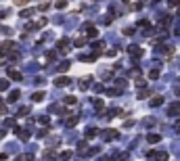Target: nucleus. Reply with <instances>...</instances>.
<instances>
[{"label": "nucleus", "mask_w": 180, "mask_h": 161, "mask_svg": "<svg viewBox=\"0 0 180 161\" xmlns=\"http://www.w3.org/2000/svg\"><path fill=\"white\" fill-rule=\"evenodd\" d=\"M128 52H130V54H132L134 59H140V57L144 54V50H142L140 46H130V48H128Z\"/></svg>", "instance_id": "nucleus-1"}, {"label": "nucleus", "mask_w": 180, "mask_h": 161, "mask_svg": "<svg viewBox=\"0 0 180 161\" xmlns=\"http://www.w3.org/2000/svg\"><path fill=\"white\" fill-rule=\"evenodd\" d=\"M170 115H180V103H174L170 107Z\"/></svg>", "instance_id": "nucleus-2"}, {"label": "nucleus", "mask_w": 180, "mask_h": 161, "mask_svg": "<svg viewBox=\"0 0 180 161\" xmlns=\"http://www.w3.org/2000/svg\"><path fill=\"white\" fill-rule=\"evenodd\" d=\"M147 140H149L151 144H155V142H159V140H161V136H159V134H149V136H147Z\"/></svg>", "instance_id": "nucleus-3"}, {"label": "nucleus", "mask_w": 180, "mask_h": 161, "mask_svg": "<svg viewBox=\"0 0 180 161\" xmlns=\"http://www.w3.org/2000/svg\"><path fill=\"white\" fill-rule=\"evenodd\" d=\"M67 46H69V42H67V40H59V50H61V52H67V50H69Z\"/></svg>", "instance_id": "nucleus-4"}, {"label": "nucleus", "mask_w": 180, "mask_h": 161, "mask_svg": "<svg viewBox=\"0 0 180 161\" xmlns=\"http://www.w3.org/2000/svg\"><path fill=\"white\" fill-rule=\"evenodd\" d=\"M161 103H163V98H161V96H153V101H151V107H159Z\"/></svg>", "instance_id": "nucleus-5"}, {"label": "nucleus", "mask_w": 180, "mask_h": 161, "mask_svg": "<svg viewBox=\"0 0 180 161\" xmlns=\"http://www.w3.org/2000/svg\"><path fill=\"white\" fill-rule=\"evenodd\" d=\"M54 84H57V86H67V84H69V78H57Z\"/></svg>", "instance_id": "nucleus-6"}, {"label": "nucleus", "mask_w": 180, "mask_h": 161, "mask_svg": "<svg viewBox=\"0 0 180 161\" xmlns=\"http://www.w3.org/2000/svg\"><path fill=\"white\" fill-rule=\"evenodd\" d=\"M105 132H107V134H105V138H107V140H111V138H115V136H117V132H115V130H105Z\"/></svg>", "instance_id": "nucleus-7"}, {"label": "nucleus", "mask_w": 180, "mask_h": 161, "mask_svg": "<svg viewBox=\"0 0 180 161\" xmlns=\"http://www.w3.org/2000/svg\"><path fill=\"white\" fill-rule=\"evenodd\" d=\"M8 76H11L13 80H21V73H19V71H15V69H11V71H8Z\"/></svg>", "instance_id": "nucleus-8"}, {"label": "nucleus", "mask_w": 180, "mask_h": 161, "mask_svg": "<svg viewBox=\"0 0 180 161\" xmlns=\"http://www.w3.org/2000/svg\"><path fill=\"white\" fill-rule=\"evenodd\" d=\"M17 98H19V90H13V92H11V96H8V101L13 103V101H17Z\"/></svg>", "instance_id": "nucleus-9"}, {"label": "nucleus", "mask_w": 180, "mask_h": 161, "mask_svg": "<svg viewBox=\"0 0 180 161\" xmlns=\"http://www.w3.org/2000/svg\"><path fill=\"white\" fill-rule=\"evenodd\" d=\"M32 98H34V101H36V103H40V101H42V98H44V92H36V94H34V96H32Z\"/></svg>", "instance_id": "nucleus-10"}, {"label": "nucleus", "mask_w": 180, "mask_h": 161, "mask_svg": "<svg viewBox=\"0 0 180 161\" xmlns=\"http://www.w3.org/2000/svg\"><path fill=\"white\" fill-rule=\"evenodd\" d=\"M78 119H80L78 115H73V117H69V119H67V125H76V123H78Z\"/></svg>", "instance_id": "nucleus-11"}, {"label": "nucleus", "mask_w": 180, "mask_h": 161, "mask_svg": "<svg viewBox=\"0 0 180 161\" xmlns=\"http://www.w3.org/2000/svg\"><path fill=\"white\" fill-rule=\"evenodd\" d=\"M149 78H151V80H157V78H159V69H153V71L149 73Z\"/></svg>", "instance_id": "nucleus-12"}, {"label": "nucleus", "mask_w": 180, "mask_h": 161, "mask_svg": "<svg viewBox=\"0 0 180 161\" xmlns=\"http://www.w3.org/2000/svg\"><path fill=\"white\" fill-rule=\"evenodd\" d=\"M17 132H19V138H21V140H27V138H29V136L25 134V130H17Z\"/></svg>", "instance_id": "nucleus-13"}, {"label": "nucleus", "mask_w": 180, "mask_h": 161, "mask_svg": "<svg viewBox=\"0 0 180 161\" xmlns=\"http://www.w3.org/2000/svg\"><path fill=\"white\" fill-rule=\"evenodd\" d=\"M13 2H15V6H25L29 0H13Z\"/></svg>", "instance_id": "nucleus-14"}, {"label": "nucleus", "mask_w": 180, "mask_h": 161, "mask_svg": "<svg viewBox=\"0 0 180 161\" xmlns=\"http://www.w3.org/2000/svg\"><path fill=\"white\" fill-rule=\"evenodd\" d=\"M13 46H15V42H4V44H2L4 50H8V48H13Z\"/></svg>", "instance_id": "nucleus-15"}, {"label": "nucleus", "mask_w": 180, "mask_h": 161, "mask_svg": "<svg viewBox=\"0 0 180 161\" xmlns=\"http://www.w3.org/2000/svg\"><path fill=\"white\" fill-rule=\"evenodd\" d=\"M65 103H67V105H76V96H67Z\"/></svg>", "instance_id": "nucleus-16"}, {"label": "nucleus", "mask_w": 180, "mask_h": 161, "mask_svg": "<svg viewBox=\"0 0 180 161\" xmlns=\"http://www.w3.org/2000/svg\"><path fill=\"white\" fill-rule=\"evenodd\" d=\"M94 107H96V109H103V107H105V103L98 98V101H94Z\"/></svg>", "instance_id": "nucleus-17"}, {"label": "nucleus", "mask_w": 180, "mask_h": 161, "mask_svg": "<svg viewBox=\"0 0 180 161\" xmlns=\"http://www.w3.org/2000/svg\"><path fill=\"white\" fill-rule=\"evenodd\" d=\"M61 159H71V153H69V151H63V153H61Z\"/></svg>", "instance_id": "nucleus-18"}, {"label": "nucleus", "mask_w": 180, "mask_h": 161, "mask_svg": "<svg viewBox=\"0 0 180 161\" xmlns=\"http://www.w3.org/2000/svg\"><path fill=\"white\" fill-rule=\"evenodd\" d=\"M84 44H86V38H78L76 40V46H84Z\"/></svg>", "instance_id": "nucleus-19"}, {"label": "nucleus", "mask_w": 180, "mask_h": 161, "mask_svg": "<svg viewBox=\"0 0 180 161\" xmlns=\"http://www.w3.org/2000/svg\"><path fill=\"white\" fill-rule=\"evenodd\" d=\"M69 69V63H63V65H59V71H67Z\"/></svg>", "instance_id": "nucleus-20"}, {"label": "nucleus", "mask_w": 180, "mask_h": 161, "mask_svg": "<svg viewBox=\"0 0 180 161\" xmlns=\"http://www.w3.org/2000/svg\"><path fill=\"white\" fill-rule=\"evenodd\" d=\"M157 157H159V161H168V153H159Z\"/></svg>", "instance_id": "nucleus-21"}, {"label": "nucleus", "mask_w": 180, "mask_h": 161, "mask_svg": "<svg viewBox=\"0 0 180 161\" xmlns=\"http://www.w3.org/2000/svg\"><path fill=\"white\" fill-rule=\"evenodd\" d=\"M6 88H8V82L2 80V82H0V90H6Z\"/></svg>", "instance_id": "nucleus-22"}, {"label": "nucleus", "mask_w": 180, "mask_h": 161, "mask_svg": "<svg viewBox=\"0 0 180 161\" xmlns=\"http://www.w3.org/2000/svg\"><path fill=\"white\" fill-rule=\"evenodd\" d=\"M88 36H90V38H96V29H94V27H90V32H88Z\"/></svg>", "instance_id": "nucleus-23"}, {"label": "nucleus", "mask_w": 180, "mask_h": 161, "mask_svg": "<svg viewBox=\"0 0 180 161\" xmlns=\"http://www.w3.org/2000/svg\"><path fill=\"white\" fill-rule=\"evenodd\" d=\"M180 4V0H170V6H178Z\"/></svg>", "instance_id": "nucleus-24"}, {"label": "nucleus", "mask_w": 180, "mask_h": 161, "mask_svg": "<svg viewBox=\"0 0 180 161\" xmlns=\"http://www.w3.org/2000/svg\"><path fill=\"white\" fill-rule=\"evenodd\" d=\"M178 128H180V121H178Z\"/></svg>", "instance_id": "nucleus-25"}]
</instances>
